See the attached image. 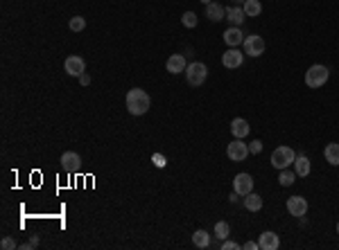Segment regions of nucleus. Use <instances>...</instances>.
<instances>
[{
  "label": "nucleus",
  "instance_id": "obj_11",
  "mask_svg": "<svg viewBox=\"0 0 339 250\" xmlns=\"http://www.w3.org/2000/svg\"><path fill=\"white\" fill-rule=\"evenodd\" d=\"M233 192H238L240 196H247L249 192H253V178L249 174H238L233 180Z\"/></svg>",
  "mask_w": 339,
  "mask_h": 250
},
{
  "label": "nucleus",
  "instance_id": "obj_36",
  "mask_svg": "<svg viewBox=\"0 0 339 250\" xmlns=\"http://www.w3.org/2000/svg\"><path fill=\"white\" fill-rule=\"evenodd\" d=\"M337 234H339V223H337Z\"/></svg>",
  "mask_w": 339,
  "mask_h": 250
},
{
  "label": "nucleus",
  "instance_id": "obj_9",
  "mask_svg": "<svg viewBox=\"0 0 339 250\" xmlns=\"http://www.w3.org/2000/svg\"><path fill=\"white\" fill-rule=\"evenodd\" d=\"M63 68H66V72L70 74V77H81L84 74V70H86V63H84V59L77 54L68 56L66 63H63Z\"/></svg>",
  "mask_w": 339,
  "mask_h": 250
},
{
  "label": "nucleus",
  "instance_id": "obj_30",
  "mask_svg": "<svg viewBox=\"0 0 339 250\" xmlns=\"http://www.w3.org/2000/svg\"><path fill=\"white\" fill-rule=\"evenodd\" d=\"M222 248H224V250H238V248H240V246L235 244V241H226V239H224V244H222Z\"/></svg>",
  "mask_w": 339,
  "mask_h": 250
},
{
  "label": "nucleus",
  "instance_id": "obj_27",
  "mask_svg": "<svg viewBox=\"0 0 339 250\" xmlns=\"http://www.w3.org/2000/svg\"><path fill=\"white\" fill-rule=\"evenodd\" d=\"M152 162H154L159 169H163V167L167 165V160H165V156H163V153H154V156H152Z\"/></svg>",
  "mask_w": 339,
  "mask_h": 250
},
{
  "label": "nucleus",
  "instance_id": "obj_32",
  "mask_svg": "<svg viewBox=\"0 0 339 250\" xmlns=\"http://www.w3.org/2000/svg\"><path fill=\"white\" fill-rule=\"evenodd\" d=\"M242 248H247V250H258V248H260V246H258V244H256V241H247V244L242 246Z\"/></svg>",
  "mask_w": 339,
  "mask_h": 250
},
{
  "label": "nucleus",
  "instance_id": "obj_28",
  "mask_svg": "<svg viewBox=\"0 0 339 250\" xmlns=\"http://www.w3.org/2000/svg\"><path fill=\"white\" fill-rule=\"evenodd\" d=\"M16 246H19V244H16L12 237H5L2 241H0V248H2V250H14Z\"/></svg>",
  "mask_w": 339,
  "mask_h": 250
},
{
  "label": "nucleus",
  "instance_id": "obj_20",
  "mask_svg": "<svg viewBox=\"0 0 339 250\" xmlns=\"http://www.w3.org/2000/svg\"><path fill=\"white\" fill-rule=\"evenodd\" d=\"M242 9H244V14H247L249 18H253V16H260V14H262V5H260V0H244Z\"/></svg>",
  "mask_w": 339,
  "mask_h": 250
},
{
  "label": "nucleus",
  "instance_id": "obj_8",
  "mask_svg": "<svg viewBox=\"0 0 339 250\" xmlns=\"http://www.w3.org/2000/svg\"><path fill=\"white\" fill-rule=\"evenodd\" d=\"M287 212H290L292 216L303 219L305 212H308V201H305L303 196H292V198H287Z\"/></svg>",
  "mask_w": 339,
  "mask_h": 250
},
{
  "label": "nucleus",
  "instance_id": "obj_13",
  "mask_svg": "<svg viewBox=\"0 0 339 250\" xmlns=\"http://www.w3.org/2000/svg\"><path fill=\"white\" fill-rule=\"evenodd\" d=\"M224 41H226L228 48H238L240 43H244V34H242L240 27H235V25H231L226 32H224Z\"/></svg>",
  "mask_w": 339,
  "mask_h": 250
},
{
  "label": "nucleus",
  "instance_id": "obj_16",
  "mask_svg": "<svg viewBox=\"0 0 339 250\" xmlns=\"http://www.w3.org/2000/svg\"><path fill=\"white\" fill-rule=\"evenodd\" d=\"M206 16H208L213 23H219V20L226 18V9H224V5H219V2H210V5H206Z\"/></svg>",
  "mask_w": 339,
  "mask_h": 250
},
{
  "label": "nucleus",
  "instance_id": "obj_5",
  "mask_svg": "<svg viewBox=\"0 0 339 250\" xmlns=\"http://www.w3.org/2000/svg\"><path fill=\"white\" fill-rule=\"evenodd\" d=\"M226 156L233 160V162H242V160L249 158V144H244L242 140L235 138V140L226 146Z\"/></svg>",
  "mask_w": 339,
  "mask_h": 250
},
{
  "label": "nucleus",
  "instance_id": "obj_17",
  "mask_svg": "<svg viewBox=\"0 0 339 250\" xmlns=\"http://www.w3.org/2000/svg\"><path fill=\"white\" fill-rule=\"evenodd\" d=\"M244 18H247V14H244L242 7H228L226 9V20L231 25H235V27H240L244 23Z\"/></svg>",
  "mask_w": 339,
  "mask_h": 250
},
{
  "label": "nucleus",
  "instance_id": "obj_34",
  "mask_svg": "<svg viewBox=\"0 0 339 250\" xmlns=\"http://www.w3.org/2000/svg\"><path fill=\"white\" fill-rule=\"evenodd\" d=\"M201 2H203V5H210V2H213V0H201Z\"/></svg>",
  "mask_w": 339,
  "mask_h": 250
},
{
  "label": "nucleus",
  "instance_id": "obj_12",
  "mask_svg": "<svg viewBox=\"0 0 339 250\" xmlns=\"http://www.w3.org/2000/svg\"><path fill=\"white\" fill-rule=\"evenodd\" d=\"M258 246H260V250H278V248H280V239H278L276 232L267 230V232H262V234H260Z\"/></svg>",
  "mask_w": 339,
  "mask_h": 250
},
{
  "label": "nucleus",
  "instance_id": "obj_26",
  "mask_svg": "<svg viewBox=\"0 0 339 250\" xmlns=\"http://www.w3.org/2000/svg\"><path fill=\"white\" fill-rule=\"evenodd\" d=\"M181 23H183L185 27H197V14H195V12H185L183 16H181Z\"/></svg>",
  "mask_w": 339,
  "mask_h": 250
},
{
  "label": "nucleus",
  "instance_id": "obj_21",
  "mask_svg": "<svg viewBox=\"0 0 339 250\" xmlns=\"http://www.w3.org/2000/svg\"><path fill=\"white\" fill-rule=\"evenodd\" d=\"M294 167H296V176H308L310 174V160L305 156H296L294 158Z\"/></svg>",
  "mask_w": 339,
  "mask_h": 250
},
{
  "label": "nucleus",
  "instance_id": "obj_7",
  "mask_svg": "<svg viewBox=\"0 0 339 250\" xmlns=\"http://www.w3.org/2000/svg\"><path fill=\"white\" fill-rule=\"evenodd\" d=\"M61 167L68 171V174H77V171L81 169V158H80V153H75V151H66L61 153Z\"/></svg>",
  "mask_w": 339,
  "mask_h": 250
},
{
  "label": "nucleus",
  "instance_id": "obj_31",
  "mask_svg": "<svg viewBox=\"0 0 339 250\" xmlns=\"http://www.w3.org/2000/svg\"><path fill=\"white\" fill-rule=\"evenodd\" d=\"M37 246H39V237H32L30 241L23 246V248H37Z\"/></svg>",
  "mask_w": 339,
  "mask_h": 250
},
{
  "label": "nucleus",
  "instance_id": "obj_25",
  "mask_svg": "<svg viewBox=\"0 0 339 250\" xmlns=\"http://www.w3.org/2000/svg\"><path fill=\"white\" fill-rule=\"evenodd\" d=\"M68 27H70V32H81L84 27H86V18H81V16H75V18H70Z\"/></svg>",
  "mask_w": 339,
  "mask_h": 250
},
{
  "label": "nucleus",
  "instance_id": "obj_23",
  "mask_svg": "<svg viewBox=\"0 0 339 250\" xmlns=\"http://www.w3.org/2000/svg\"><path fill=\"white\" fill-rule=\"evenodd\" d=\"M228 234H231V226H228L226 221H219L215 226V237L224 241V239H228Z\"/></svg>",
  "mask_w": 339,
  "mask_h": 250
},
{
  "label": "nucleus",
  "instance_id": "obj_4",
  "mask_svg": "<svg viewBox=\"0 0 339 250\" xmlns=\"http://www.w3.org/2000/svg\"><path fill=\"white\" fill-rule=\"evenodd\" d=\"M328 68L326 66H312L305 72V84L310 86V88H321V86L328 81Z\"/></svg>",
  "mask_w": 339,
  "mask_h": 250
},
{
  "label": "nucleus",
  "instance_id": "obj_22",
  "mask_svg": "<svg viewBox=\"0 0 339 250\" xmlns=\"http://www.w3.org/2000/svg\"><path fill=\"white\" fill-rule=\"evenodd\" d=\"M192 244L197 246V248H208L210 246V234L206 230H197L192 234Z\"/></svg>",
  "mask_w": 339,
  "mask_h": 250
},
{
  "label": "nucleus",
  "instance_id": "obj_10",
  "mask_svg": "<svg viewBox=\"0 0 339 250\" xmlns=\"http://www.w3.org/2000/svg\"><path fill=\"white\" fill-rule=\"evenodd\" d=\"M242 61H244V54H242L240 50L238 48H228L226 52L222 54V63H224V68H240L242 66Z\"/></svg>",
  "mask_w": 339,
  "mask_h": 250
},
{
  "label": "nucleus",
  "instance_id": "obj_6",
  "mask_svg": "<svg viewBox=\"0 0 339 250\" xmlns=\"http://www.w3.org/2000/svg\"><path fill=\"white\" fill-rule=\"evenodd\" d=\"M242 45H244V54H249V56H260L265 52V38L258 36V34L247 36Z\"/></svg>",
  "mask_w": 339,
  "mask_h": 250
},
{
  "label": "nucleus",
  "instance_id": "obj_14",
  "mask_svg": "<svg viewBox=\"0 0 339 250\" xmlns=\"http://www.w3.org/2000/svg\"><path fill=\"white\" fill-rule=\"evenodd\" d=\"M165 68H167V72H172V74L185 72V68H188V63H185V56L183 54H172L170 59H167Z\"/></svg>",
  "mask_w": 339,
  "mask_h": 250
},
{
  "label": "nucleus",
  "instance_id": "obj_18",
  "mask_svg": "<svg viewBox=\"0 0 339 250\" xmlns=\"http://www.w3.org/2000/svg\"><path fill=\"white\" fill-rule=\"evenodd\" d=\"M244 208H247L249 212H258V210L262 208V196L256 194V192H249V194L244 196Z\"/></svg>",
  "mask_w": 339,
  "mask_h": 250
},
{
  "label": "nucleus",
  "instance_id": "obj_35",
  "mask_svg": "<svg viewBox=\"0 0 339 250\" xmlns=\"http://www.w3.org/2000/svg\"><path fill=\"white\" fill-rule=\"evenodd\" d=\"M235 2H242V5H244V0H235Z\"/></svg>",
  "mask_w": 339,
  "mask_h": 250
},
{
  "label": "nucleus",
  "instance_id": "obj_15",
  "mask_svg": "<svg viewBox=\"0 0 339 250\" xmlns=\"http://www.w3.org/2000/svg\"><path fill=\"white\" fill-rule=\"evenodd\" d=\"M249 131H251V126H249V122H247V120H242V117H235L233 122H231V133H233L238 140L247 138Z\"/></svg>",
  "mask_w": 339,
  "mask_h": 250
},
{
  "label": "nucleus",
  "instance_id": "obj_2",
  "mask_svg": "<svg viewBox=\"0 0 339 250\" xmlns=\"http://www.w3.org/2000/svg\"><path fill=\"white\" fill-rule=\"evenodd\" d=\"M294 158H296L294 149H290V146H278L271 153V165L276 167V169H287L290 165H294Z\"/></svg>",
  "mask_w": 339,
  "mask_h": 250
},
{
  "label": "nucleus",
  "instance_id": "obj_3",
  "mask_svg": "<svg viewBox=\"0 0 339 250\" xmlns=\"http://www.w3.org/2000/svg\"><path fill=\"white\" fill-rule=\"evenodd\" d=\"M206 77H208L206 63H201V61L188 63V68H185V79H188L190 86H201L203 81H206Z\"/></svg>",
  "mask_w": 339,
  "mask_h": 250
},
{
  "label": "nucleus",
  "instance_id": "obj_19",
  "mask_svg": "<svg viewBox=\"0 0 339 250\" xmlns=\"http://www.w3.org/2000/svg\"><path fill=\"white\" fill-rule=\"evenodd\" d=\"M323 158H326V162H330L333 167L339 165V144H337V142H330V144L326 146V151H323Z\"/></svg>",
  "mask_w": 339,
  "mask_h": 250
},
{
  "label": "nucleus",
  "instance_id": "obj_1",
  "mask_svg": "<svg viewBox=\"0 0 339 250\" xmlns=\"http://www.w3.org/2000/svg\"><path fill=\"white\" fill-rule=\"evenodd\" d=\"M124 104H127V110H129L131 115H145L149 110L152 99H149V95L142 90V88H131V90L127 92Z\"/></svg>",
  "mask_w": 339,
  "mask_h": 250
},
{
  "label": "nucleus",
  "instance_id": "obj_29",
  "mask_svg": "<svg viewBox=\"0 0 339 250\" xmlns=\"http://www.w3.org/2000/svg\"><path fill=\"white\" fill-rule=\"evenodd\" d=\"M260 151H262V142L260 140L249 142V153H260Z\"/></svg>",
  "mask_w": 339,
  "mask_h": 250
},
{
  "label": "nucleus",
  "instance_id": "obj_24",
  "mask_svg": "<svg viewBox=\"0 0 339 250\" xmlns=\"http://www.w3.org/2000/svg\"><path fill=\"white\" fill-rule=\"evenodd\" d=\"M294 178H296V174H292V171H287V169H280V176H278V183L283 185V187H290V185L294 183Z\"/></svg>",
  "mask_w": 339,
  "mask_h": 250
},
{
  "label": "nucleus",
  "instance_id": "obj_33",
  "mask_svg": "<svg viewBox=\"0 0 339 250\" xmlns=\"http://www.w3.org/2000/svg\"><path fill=\"white\" fill-rule=\"evenodd\" d=\"M80 84H81V86H88V84H91V77H88V74L84 72V74L80 77Z\"/></svg>",
  "mask_w": 339,
  "mask_h": 250
}]
</instances>
